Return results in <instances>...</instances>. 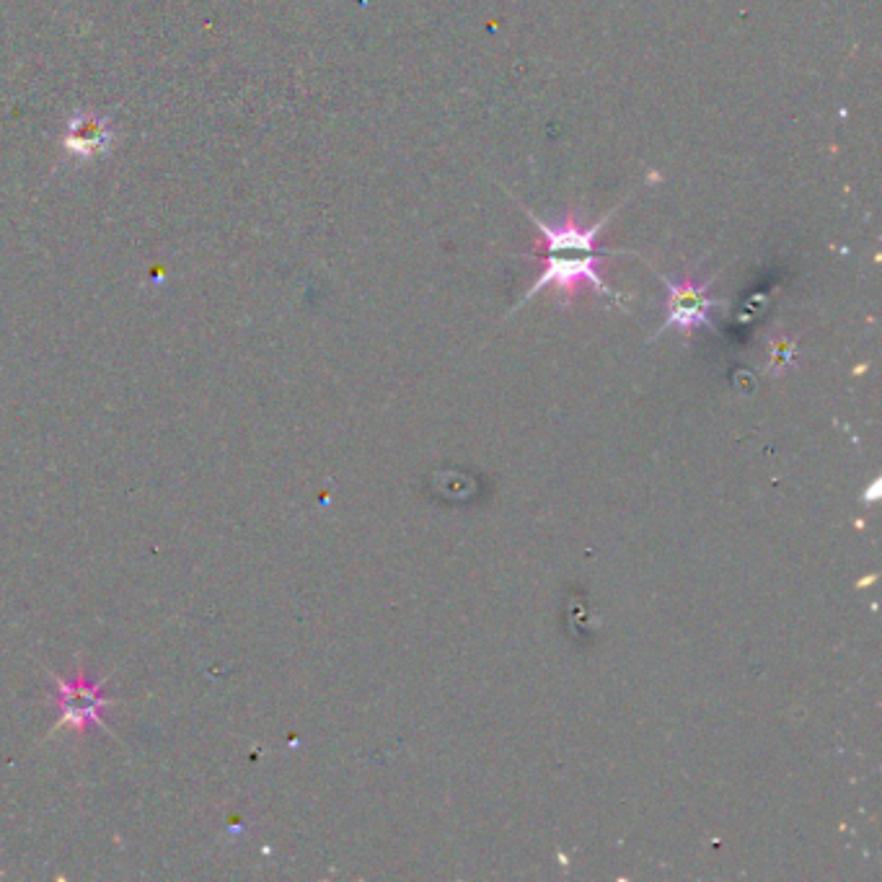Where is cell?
I'll return each instance as SVG.
<instances>
[{
    "label": "cell",
    "mask_w": 882,
    "mask_h": 882,
    "mask_svg": "<svg viewBox=\"0 0 882 882\" xmlns=\"http://www.w3.org/2000/svg\"><path fill=\"white\" fill-rule=\"evenodd\" d=\"M526 210V207H523ZM528 218L536 223L538 233H541V246H538V254H526V257L536 259V262L544 264V272L533 282L528 293L523 295V301H531L533 295H538L544 288L554 285V288L562 290L564 295H575L580 290V285H593L601 295L614 298V290L608 288L606 282L598 275V267L606 257L611 254H621V251H608L601 249L595 244V238L601 236V228L606 226L608 218L614 215V210H608L595 226L582 228L580 220H577L575 210H567L564 220L559 226H546L544 220H538L531 210H526Z\"/></svg>",
    "instance_id": "1"
},
{
    "label": "cell",
    "mask_w": 882,
    "mask_h": 882,
    "mask_svg": "<svg viewBox=\"0 0 882 882\" xmlns=\"http://www.w3.org/2000/svg\"><path fill=\"white\" fill-rule=\"evenodd\" d=\"M104 707V699H101L99 691L86 689V678L78 681L76 689H68L63 686V712L68 714L65 720L78 722V725H86L91 720H99L96 714Z\"/></svg>",
    "instance_id": "3"
},
{
    "label": "cell",
    "mask_w": 882,
    "mask_h": 882,
    "mask_svg": "<svg viewBox=\"0 0 882 882\" xmlns=\"http://www.w3.org/2000/svg\"><path fill=\"white\" fill-rule=\"evenodd\" d=\"M107 138V130L101 122H94V119H83V125H73L70 127V135H68V145L70 151H78V153H91L96 148H101Z\"/></svg>",
    "instance_id": "4"
},
{
    "label": "cell",
    "mask_w": 882,
    "mask_h": 882,
    "mask_svg": "<svg viewBox=\"0 0 882 882\" xmlns=\"http://www.w3.org/2000/svg\"><path fill=\"white\" fill-rule=\"evenodd\" d=\"M657 277L665 282V290H668V301H665L668 316H665V324L660 326V332L655 337H660L668 329H678L683 334H691L699 326H707L712 332L717 329L712 321V308L722 306V301H714L712 295H709L714 277H709L704 282H696L694 277L676 282L670 280V277L660 275V272H657Z\"/></svg>",
    "instance_id": "2"
}]
</instances>
